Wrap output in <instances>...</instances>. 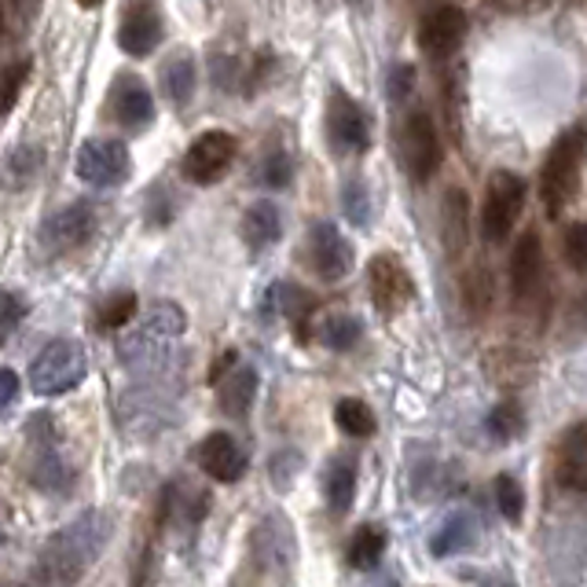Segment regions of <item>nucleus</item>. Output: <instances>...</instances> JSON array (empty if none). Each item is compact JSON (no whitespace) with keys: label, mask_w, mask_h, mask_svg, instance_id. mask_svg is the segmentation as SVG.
<instances>
[{"label":"nucleus","mask_w":587,"mask_h":587,"mask_svg":"<svg viewBox=\"0 0 587 587\" xmlns=\"http://www.w3.org/2000/svg\"><path fill=\"white\" fill-rule=\"evenodd\" d=\"M110 540V518L99 511H85L45 540L34 565L29 587H77L85 570L104 554Z\"/></svg>","instance_id":"nucleus-1"},{"label":"nucleus","mask_w":587,"mask_h":587,"mask_svg":"<svg viewBox=\"0 0 587 587\" xmlns=\"http://www.w3.org/2000/svg\"><path fill=\"white\" fill-rule=\"evenodd\" d=\"M184 331H188L184 309L173 306V301H158V306H151L147 316L140 320V327L121 338L118 357L125 360L129 368H151V363L166 357L177 338H184Z\"/></svg>","instance_id":"nucleus-2"},{"label":"nucleus","mask_w":587,"mask_h":587,"mask_svg":"<svg viewBox=\"0 0 587 587\" xmlns=\"http://www.w3.org/2000/svg\"><path fill=\"white\" fill-rule=\"evenodd\" d=\"M81 379H85V349L70 338L48 342L34 357V363H29V390H34L37 397L70 393L74 386H81Z\"/></svg>","instance_id":"nucleus-3"},{"label":"nucleus","mask_w":587,"mask_h":587,"mask_svg":"<svg viewBox=\"0 0 587 587\" xmlns=\"http://www.w3.org/2000/svg\"><path fill=\"white\" fill-rule=\"evenodd\" d=\"M525 195H529V188H525V180L518 173H507V169L492 173L481 206V236L489 242L507 239L525 209Z\"/></svg>","instance_id":"nucleus-4"},{"label":"nucleus","mask_w":587,"mask_h":587,"mask_svg":"<svg viewBox=\"0 0 587 587\" xmlns=\"http://www.w3.org/2000/svg\"><path fill=\"white\" fill-rule=\"evenodd\" d=\"M580 155H584V133H580V129H570V133L554 144L548 166H543L540 195H543V206H548L551 217H559L562 206L573 195L576 169H580Z\"/></svg>","instance_id":"nucleus-5"},{"label":"nucleus","mask_w":587,"mask_h":587,"mask_svg":"<svg viewBox=\"0 0 587 587\" xmlns=\"http://www.w3.org/2000/svg\"><path fill=\"white\" fill-rule=\"evenodd\" d=\"M236 155H239V140L231 133H225V129H209V133H202L195 144L188 147L184 173H188L191 184L209 188L228 173Z\"/></svg>","instance_id":"nucleus-6"},{"label":"nucleus","mask_w":587,"mask_h":587,"mask_svg":"<svg viewBox=\"0 0 587 587\" xmlns=\"http://www.w3.org/2000/svg\"><path fill=\"white\" fill-rule=\"evenodd\" d=\"M74 169L85 184L115 188L133 173V158H129L125 144H118V140H88V144H81L77 151Z\"/></svg>","instance_id":"nucleus-7"},{"label":"nucleus","mask_w":587,"mask_h":587,"mask_svg":"<svg viewBox=\"0 0 587 587\" xmlns=\"http://www.w3.org/2000/svg\"><path fill=\"white\" fill-rule=\"evenodd\" d=\"M368 283H371V301L382 316H397L411 306L415 298V279L411 272L400 265V257L393 254H379L371 257L368 265Z\"/></svg>","instance_id":"nucleus-8"},{"label":"nucleus","mask_w":587,"mask_h":587,"mask_svg":"<svg viewBox=\"0 0 587 587\" xmlns=\"http://www.w3.org/2000/svg\"><path fill=\"white\" fill-rule=\"evenodd\" d=\"M400 151L404 161H408V173L427 184V180L441 169V140H438V125H433L430 115H411L404 121L400 133Z\"/></svg>","instance_id":"nucleus-9"},{"label":"nucleus","mask_w":587,"mask_h":587,"mask_svg":"<svg viewBox=\"0 0 587 587\" xmlns=\"http://www.w3.org/2000/svg\"><path fill=\"white\" fill-rule=\"evenodd\" d=\"M309 265L320 279L338 283L349 276L352 268V247L331 220H316L309 231Z\"/></svg>","instance_id":"nucleus-10"},{"label":"nucleus","mask_w":587,"mask_h":587,"mask_svg":"<svg viewBox=\"0 0 587 587\" xmlns=\"http://www.w3.org/2000/svg\"><path fill=\"white\" fill-rule=\"evenodd\" d=\"M463 37H467V15L455 4L433 8L419 26V45L430 59H448L463 45Z\"/></svg>","instance_id":"nucleus-11"},{"label":"nucleus","mask_w":587,"mask_h":587,"mask_svg":"<svg viewBox=\"0 0 587 587\" xmlns=\"http://www.w3.org/2000/svg\"><path fill=\"white\" fill-rule=\"evenodd\" d=\"M93 228H96V214L85 206V202H74V206L59 209V214L45 220L40 239H45V247L52 250V254H63V250L81 247V242L93 236Z\"/></svg>","instance_id":"nucleus-12"},{"label":"nucleus","mask_w":587,"mask_h":587,"mask_svg":"<svg viewBox=\"0 0 587 587\" xmlns=\"http://www.w3.org/2000/svg\"><path fill=\"white\" fill-rule=\"evenodd\" d=\"M327 129H331L334 147L346 151V155H357V151L368 147V140H371L368 115H363V110L352 104L346 93H334V96H331Z\"/></svg>","instance_id":"nucleus-13"},{"label":"nucleus","mask_w":587,"mask_h":587,"mask_svg":"<svg viewBox=\"0 0 587 587\" xmlns=\"http://www.w3.org/2000/svg\"><path fill=\"white\" fill-rule=\"evenodd\" d=\"M199 467L214 481L231 484L247 474V455H242L231 433H209V438L199 444Z\"/></svg>","instance_id":"nucleus-14"},{"label":"nucleus","mask_w":587,"mask_h":587,"mask_svg":"<svg viewBox=\"0 0 587 587\" xmlns=\"http://www.w3.org/2000/svg\"><path fill=\"white\" fill-rule=\"evenodd\" d=\"M540 279H543V242L536 231H525V236L514 242V254H511V294L518 301L532 298Z\"/></svg>","instance_id":"nucleus-15"},{"label":"nucleus","mask_w":587,"mask_h":587,"mask_svg":"<svg viewBox=\"0 0 587 587\" xmlns=\"http://www.w3.org/2000/svg\"><path fill=\"white\" fill-rule=\"evenodd\" d=\"M254 554L265 570H283V573L290 570L294 532H290V525L283 522V514H265V522H261L254 532Z\"/></svg>","instance_id":"nucleus-16"},{"label":"nucleus","mask_w":587,"mask_h":587,"mask_svg":"<svg viewBox=\"0 0 587 587\" xmlns=\"http://www.w3.org/2000/svg\"><path fill=\"white\" fill-rule=\"evenodd\" d=\"M217 397H220V411L231 415V419H242L257 400V371L250 363H236L228 374L217 379Z\"/></svg>","instance_id":"nucleus-17"},{"label":"nucleus","mask_w":587,"mask_h":587,"mask_svg":"<svg viewBox=\"0 0 587 587\" xmlns=\"http://www.w3.org/2000/svg\"><path fill=\"white\" fill-rule=\"evenodd\" d=\"M559 484L570 492L587 489V427L584 422H573L570 433L562 438L559 452Z\"/></svg>","instance_id":"nucleus-18"},{"label":"nucleus","mask_w":587,"mask_h":587,"mask_svg":"<svg viewBox=\"0 0 587 587\" xmlns=\"http://www.w3.org/2000/svg\"><path fill=\"white\" fill-rule=\"evenodd\" d=\"M158 40H161V23H158V15L151 12V8H136V12H129V19L118 29L121 52H129V56H136V59H144V56L155 52Z\"/></svg>","instance_id":"nucleus-19"},{"label":"nucleus","mask_w":587,"mask_h":587,"mask_svg":"<svg viewBox=\"0 0 587 587\" xmlns=\"http://www.w3.org/2000/svg\"><path fill=\"white\" fill-rule=\"evenodd\" d=\"M283 236V217H279V206H272V202H254V206L247 209V217H242V239H247V247L261 254V250L276 247Z\"/></svg>","instance_id":"nucleus-20"},{"label":"nucleus","mask_w":587,"mask_h":587,"mask_svg":"<svg viewBox=\"0 0 587 587\" xmlns=\"http://www.w3.org/2000/svg\"><path fill=\"white\" fill-rule=\"evenodd\" d=\"M474 540H478V525H474L470 514H452V518L444 522L438 532H433L430 554H433V559H448V554L470 551Z\"/></svg>","instance_id":"nucleus-21"},{"label":"nucleus","mask_w":587,"mask_h":587,"mask_svg":"<svg viewBox=\"0 0 587 587\" xmlns=\"http://www.w3.org/2000/svg\"><path fill=\"white\" fill-rule=\"evenodd\" d=\"M323 484H327V503L334 507V514H346L352 500H357V463L349 455H334Z\"/></svg>","instance_id":"nucleus-22"},{"label":"nucleus","mask_w":587,"mask_h":587,"mask_svg":"<svg viewBox=\"0 0 587 587\" xmlns=\"http://www.w3.org/2000/svg\"><path fill=\"white\" fill-rule=\"evenodd\" d=\"M441 236H444V247L448 254L455 257L470 239V206H467V195L463 191H448L444 199V209H441Z\"/></svg>","instance_id":"nucleus-23"},{"label":"nucleus","mask_w":587,"mask_h":587,"mask_svg":"<svg viewBox=\"0 0 587 587\" xmlns=\"http://www.w3.org/2000/svg\"><path fill=\"white\" fill-rule=\"evenodd\" d=\"M484 430L495 444H511L525 433V408L518 400H500L484 419Z\"/></svg>","instance_id":"nucleus-24"},{"label":"nucleus","mask_w":587,"mask_h":587,"mask_svg":"<svg viewBox=\"0 0 587 587\" xmlns=\"http://www.w3.org/2000/svg\"><path fill=\"white\" fill-rule=\"evenodd\" d=\"M495 301V279L489 268H470L467 276H463V309L470 312V316H489Z\"/></svg>","instance_id":"nucleus-25"},{"label":"nucleus","mask_w":587,"mask_h":587,"mask_svg":"<svg viewBox=\"0 0 587 587\" xmlns=\"http://www.w3.org/2000/svg\"><path fill=\"white\" fill-rule=\"evenodd\" d=\"M363 334V323L357 316H349V312H331L327 320L320 323V342L334 352H346L360 342Z\"/></svg>","instance_id":"nucleus-26"},{"label":"nucleus","mask_w":587,"mask_h":587,"mask_svg":"<svg viewBox=\"0 0 587 587\" xmlns=\"http://www.w3.org/2000/svg\"><path fill=\"white\" fill-rule=\"evenodd\" d=\"M118 118L125 121V125L133 129H144L151 118H155V99L144 85H136V81H129L125 88H121L118 96Z\"/></svg>","instance_id":"nucleus-27"},{"label":"nucleus","mask_w":587,"mask_h":587,"mask_svg":"<svg viewBox=\"0 0 587 587\" xmlns=\"http://www.w3.org/2000/svg\"><path fill=\"white\" fill-rule=\"evenodd\" d=\"M382 554H386V532L374 529V525H363L349 540V565H357V570H374Z\"/></svg>","instance_id":"nucleus-28"},{"label":"nucleus","mask_w":587,"mask_h":587,"mask_svg":"<svg viewBox=\"0 0 587 587\" xmlns=\"http://www.w3.org/2000/svg\"><path fill=\"white\" fill-rule=\"evenodd\" d=\"M334 422H338V430L349 433V438H371L374 427H379V422H374V411L357 397L338 400V408H334Z\"/></svg>","instance_id":"nucleus-29"},{"label":"nucleus","mask_w":587,"mask_h":587,"mask_svg":"<svg viewBox=\"0 0 587 587\" xmlns=\"http://www.w3.org/2000/svg\"><path fill=\"white\" fill-rule=\"evenodd\" d=\"M195 63H191L188 56H177V59H169V67H166V77H161V85H166V96L173 99V104H191V96H195Z\"/></svg>","instance_id":"nucleus-30"},{"label":"nucleus","mask_w":587,"mask_h":587,"mask_svg":"<svg viewBox=\"0 0 587 587\" xmlns=\"http://www.w3.org/2000/svg\"><path fill=\"white\" fill-rule=\"evenodd\" d=\"M495 507L507 522H522L525 514V489L518 478H511V474H500L495 478Z\"/></svg>","instance_id":"nucleus-31"},{"label":"nucleus","mask_w":587,"mask_h":587,"mask_svg":"<svg viewBox=\"0 0 587 587\" xmlns=\"http://www.w3.org/2000/svg\"><path fill=\"white\" fill-rule=\"evenodd\" d=\"M40 166V151L37 147H15L12 155H8V166H4V180L12 188H26L29 180H34Z\"/></svg>","instance_id":"nucleus-32"},{"label":"nucleus","mask_w":587,"mask_h":587,"mask_svg":"<svg viewBox=\"0 0 587 587\" xmlns=\"http://www.w3.org/2000/svg\"><path fill=\"white\" fill-rule=\"evenodd\" d=\"M136 316V294H115V298H107V306L99 309V323H104L107 331H118L125 327L129 320Z\"/></svg>","instance_id":"nucleus-33"},{"label":"nucleus","mask_w":587,"mask_h":587,"mask_svg":"<svg viewBox=\"0 0 587 587\" xmlns=\"http://www.w3.org/2000/svg\"><path fill=\"white\" fill-rule=\"evenodd\" d=\"M29 59H19L15 67H8L4 70V77H0V115H8V110L15 107V99L19 93H23V85H26V77H29Z\"/></svg>","instance_id":"nucleus-34"},{"label":"nucleus","mask_w":587,"mask_h":587,"mask_svg":"<svg viewBox=\"0 0 587 587\" xmlns=\"http://www.w3.org/2000/svg\"><path fill=\"white\" fill-rule=\"evenodd\" d=\"M34 481L45 492H67L70 470L63 467V459H59V455H45V459H40L37 467H34Z\"/></svg>","instance_id":"nucleus-35"},{"label":"nucleus","mask_w":587,"mask_h":587,"mask_svg":"<svg viewBox=\"0 0 587 587\" xmlns=\"http://www.w3.org/2000/svg\"><path fill=\"white\" fill-rule=\"evenodd\" d=\"M342 206H346V217L352 220V225H368V220H371V195H368V188H363L360 180H352V184L346 188Z\"/></svg>","instance_id":"nucleus-36"},{"label":"nucleus","mask_w":587,"mask_h":587,"mask_svg":"<svg viewBox=\"0 0 587 587\" xmlns=\"http://www.w3.org/2000/svg\"><path fill=\"white\" fill-rule=\"evenodd\" d=\"M565 261H570L573 272H587V228L576 220V225L565 228Z\"/></svg>","instance_id":"nucleus-37"},{"label":"nucleus","mask_w":587,"mask_h":587,"mask_svg":"<svg viewBox=\"0 0 587 587\" xmlns=\"http://www.w3.org/2000/svg\"><path fill=\"white\" fill-rule=\"evenodd\" d=\"M290 173H294L290 155L276 151V155H268V161L261 166V184H268V188H287V184H290Z\"/></svg>","instance_id":"nucleus-38"},{"label":"nucleus","mask_w":587,"mask_h":587,"mask_svg":"<svg viewBox=\"0 0 587 587\" xmlns=\"http://www.w3.org/2000/svg\"><path fill=\"white\" fill-rule=\"evenodd\" d=\"M23 316H26L23 301H19L12 290H0V334L15 331L19 323H23Z\"/></svg>","instance_id":"nucleus-39"},{"label":"nucleus","mask_w":587,"mask_h":587,"mask_svg":"<svg viewBox=\"0 0 587 587\" xmlns=\"http://www.w3.org/2000/svg\"><path fill=\"white\" fill-rule=\"evenodd\" d=\"M415 88V67L408 63H400V67H393V74H390V93L393 99H404Z\"/></svg>","instance_id":"nucleus-40"},{"label":"nucleus","mask_w":587,"mask_h":587,"mask_svg":"<svg viewBox=\"0 0 587 587\" xmlns=\"http://www.w3.org/2000/svg\"><path fill=\"white\" fill-rule=\"evenodd\" d=\"M19 400V374L12 368H0V415Z\"/></svg>","instance_id":"nucleus-41"},{"label":"nucleus","mask_w":587,"mask_h":587,"mask_svg":"<svg viewBox=\"0 0 587 587\" xmlns=\"http://www.w3.org/2000/svg\"><path fill=\"white\" fill-rule=\"evenodd\" d=\"M77 4H81V8H99L104 0H77Z\"/></svg>","instance_id":"nucleus-42"},{"label":"nucleus","mask_w":587,"mask_h":587,"mask_svg":"<svg viewBox=\"0 0 587 587\" xmlns=\"http://www.w3.org/2000/svg\"><path fill=\"white\" fill-rule=\"evenodd\" d=\"M0 587H29V584H0Z\"/></svg>","instance_id":"nucleus-43"},{"label":"nucleus","mask_w":587,"mask_h":587,"mask_svg":"<svg viewBox=\"0 0 587 587\" xmlns=\"http://www.w3.org/2000/svg\"><path fill=\"white\" fill-rule=\"evenodd\" d=\"M0 29H4V8H0Z\"/></svg>","instance_id":"nucleus-44"}]
</instances>
